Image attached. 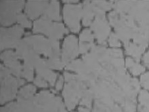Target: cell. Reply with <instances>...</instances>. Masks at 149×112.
Returning a JSON list of instances; mask_svg holds the SVG:
<instances>
[{"label": "cell", "instance_id": "cell-10", "mask_svg": "<svg viewBox=\"0 0 149 112\" xmlns=\"http://www.w3.org/2000/svg\"><path fill=\"white\" fill-rule=\"evenodd\" d=\"M91 28L94 32L98 42L102 45L106 44V39L110 34V27L105 20V16H98L91 24Z\"/></svg>", "mask_w": 149, "mask_h": 112}, {"label": "cell", "instance_id": "cell-6", "mask_svg": "<svg viewBox=\"0 0 149 112\" xmlns=\"http://www.w3.org/2000/svg\"><path fill=\"white\" fill-rule=\"evenodd\" d=\"M23 6L24 1H1V24L9 26L15 22Z\"/></svg>", "mask_w": 149, "mask_h": 112}, {"label": "cell", "instance_id": "cell-3", "mask_svg": "<svg viewBox=\"0 0 149 112\" xmlns=\"http://www.w3.org/2000/svg\"><path fill=\"white\" fill-rule=\"evenodd\" d=\"M26 38L37 54H42L49 58H59V43L56 39H45L41 36H29Z\"/></svg>", "mask_w": 149, "mask_h": 112}, {"label": "cell", "instance_id": "cell-32", "mask_svg": "<svg viewBox=\"0 0 149 112\" xmlns=\"http://www.w3.org/2000/svg\"><path fill=\"white\" fill-rule=\"evenodd\" d=\"M18 86H22V85H23L24 84V81L23 80H22V79L18 78Z\"/></svg>", "mask_w": 149, "mask_h": 112}, {"label": "cell", "instance_id": "cell-20", "mask_svg": "<svg viewBox=\"0 0 149 112\" xmlns=\"http://www.w3.org/2000/svg\"><path fill=\"white\" fill-rule=\"evenodd\" d=\"M33 67L34 65L28 63H24L23 66L22 74L28 81H32L33 79Z\"/></svg>", "mask_w": 149, "mask_h": 112}, {"label": "cell", "instance_id": "cell-19", "mask_svg": "<svg viewBox=\"0 0 149 112\" xmlns=\"http://www.w3.org/2000/svg\"><path fill=\"white\" fill-rule=\"evenodd\" d=\"M45 61H46V64L48 67L52 69H61L65 65L62 59H60L59 58H49V59L45 60Z\"/></svg>", "mask_w": 149, "mask_h": 112}, {"label": "cell", "instance_id": "cell-7", "mask_svg": "<svg viewBox=\"0 0 149 112\" xmlns=\"http://www.w3.org/2000/svg\"><path fill=\"white\" fill-rule=\"evenodd\" d=\"M65 21L72 32L77 33L79 30V21L83 14V8L81 5L68 4L63 10Z\"/></svg>", "mask_w": 149, "mask_h": 112}, {"label": "cell", "instance_id": "cell-28", "mask_svg": "<svg viewBox=\"0 0 149 112\" xmlns=\"http://www.w3.org/2000/svg\"><path fill=\"white\" fill-rule=\"evenodd\" d=\"M35 84L39 87H43V88H45L47 86V82L43 80V78H41V76H37L35 80Z\"/></svg>", "mask_w": 149, "mask_h": 112}, {"label": "cell", "instance_id": "cell-11", "mask_svg": "<svg viewBox=\"0 0 149 112\" xmlns=\"http://www.w3.org/2000/svg\"><path fill=\"white\" fill-rule=\"evenodd\" d=\"M78 55L77 39L73 36H68L63 43L62 61L66 65L69 63Z\"/></svg>", "mask_w": 149, "mask_h": 112}, {"label": "cell", "instance_id": "cell-9", "mask_svg": "<svg viewBox=\"0 0 149 112\" xmlns=\"http://www.w3.org/2000/svg\"><path fill=\"white\" fill-rule=\"evenodd\" d=\"M16 55L18 58L24 59V63L31 64L34 66L39 60V54L34 50L26 37L18 43L16 46Z\"/></svg>", "mask_w": 149, "mask_h": 112}, {"label": "cell", "instance_id": "cell-12", "mask_svg": "<svg viewBox=\"0 0 149 112\" xmlns=\"http://www.w3.org/2000/svg\"><path fill=\"white\" fill-rule=\"evenodd\" d=\"M1 58L6 67L12 74L18 77V78L23 76L22 74L23 68H22L19 61H18V57L15 53L12 51H6L2 54Z\"/></svg>", "mask_w": 149, "mask_h": 112}, {"label": "cell", "instance_id": "cell-16", "mask_svg": "<svg viewBox=\"0 0 149 112\" xmlns=\"http://www.w3.org/2000/svg\"><path fill=\"white\" fill-rule=\"evenodd\" d=\"M83 14H84L83 24L85 26H88L92 24L93 18L96 16L95 6L92 2H90L88 1L84 2V8H83Z\"/></svg>", "mask_w": 149, "mask_h": 112}, {"label": "cell", "instance_id": "cell-30", "mask_svg": "<svg viewBox=\"0 0 149 112\" xmlns=\"http://www.w3.org/2000/svg\"><path fill=\"white\" fill-rule=\"evenodd\" d=\"M143 60H144V62L145 63L146 65L149 67V51L145 55H144Z\"/></svg>", "mask_w": 149, "mask_h": 112}, {"label": "cell", "instance_id": "cell-14", "mask_svg": "<svg viewBox=\"0 0 149 112\" xmlns=\"http://www.w3.org/2000/svg\"><path fill=\"white\" fill-rule=\"evenodd\" d=\"M35 67L36 68V71L37 73L38 74V76H41L45 80H47L52 86L54 85L57 75L49 70L45 60L39 59V61L36 63Z\"/></svg>", "mask_w": 149, "mask_h": 112}, {"label": "cell", "instance_id": "cell-5", "mask_svg": "<svg viewBox=\"0 0 149 112\" xmlns=\"http://www.w3.org/2000/svg\"><path fill=\"white\" fill-rule=\"evenodd\" d=\"M11 72L8 68L1 65V103L13 99L16 96L18 79L11 76Z\"/></svg>", "mask_w": 149, "mask_h": 112}, {"label": "cell", "instance_id": "cell-25", "mask_svg": "<svg viewBox=\"0 0 149 112\" xmlns=\"http://www.w3.org/2000/svg\"><path fill=\"white\" fill-rule=\"evenodd\" d=\"M1 112H20V110L16 103H11L4 107L3 108H1Z\"/></svg>", "mask_w": 149, "mask_h": 112}, {"label": "cell", "instance_id": "cell-17", "mask_svg": "<svg viewBox=\"0 0 149 112\" xmlns=\"http://www.w3.org/2000/svg\"><path fill=\"white\" fill-rule=\"evenodd\" d=\"M125 46L126 53L133 57L136 62L140 61V57H141L142 54L144 52V50H145V47L138 45L135 43L129 42L125 44Z\"/></svg>", "mask_w": 149, "mask_h": 112}, {"label": "cell", "instance_id": "cell-26", "mask_svg": "<svg viewBox=\"0 0 149 112\" xmlns=\"http://www.w3.org/2000/svg\"><path fill=\"white\" fill-rule=\"evenodd\" d=\"M94 43H85L79 42V51L80 53H86L90 49H92L94 47Z\"/></svg>", "mask_w": 149, "mask_h": 112}, {"label": "cell", "instance_id": "cell-8", "mask_svg": "<svg viewBox=\"0 0 149 112\" xmlns=\"http://www.w3.org/2000/svg\"><path fill=\"white\" fill-rule=\"evenodd\" d=\"M22 34L23 29L19 26L1 29V50L17 46Z\"/></svg>", "mask_w": 149, "mask_h": 112}, {"label": "cell", "instance_id": "cell-15", "mask_svg": "<svg viewBox=\"0 0 149 112\" xmlns=\"http://www.w3.org/2000/svg\"><path fill=\"white\" fill-rule=\"evenodd\" d=\"M42 17L49 20H61L58 1H52L48 4Z\"/></svg>", "mask_w": 149, "mask_h": 112}, {"label": "cell", "instance_id": "cell-22", "mask_svg": "<svg viewBox=\"0 0 149 112\" xmlns=\"http://www.w3.org/2000/svg\"><path fill=\"white\" fill-rule=\"evenodd\" d=\"M80 42L85 43H93L94 41V35L92 34V32L89 29L84 31L80 35L79 37Z\"/></svg>", "mask_w": 149, "mask_h": 112}, {"label": "cell", "instance_id": "cell-24", "mask_svg": "<svg viewBox=\"0 0 149 112\" xmlns=\"http://www.w3.org/2000/svg\"><path fill=\"white\" fill-rule=\"evenodd\" d=\"M17 21L19 22V24L24 27H31V22L29 21L28 18L23 14H19V15L17 17Z\"/></svg>", "mask_w": 149, "mask_h": 112}, {"label": "cell", "instance_id": "cell-27", "mask_svg": "<svg viewBox=\"0 0 149 112\" xmlns=\"http://www.w3.org/2000/svg\"><path fill=\"white\" fill-rule=\"evenodd\" d=\"M119 38L118 37L117 35L115 34H111L110 38L109 39V42L110 46L112 47H120L121 43L119 41Z\"/></svg>", "mask_w": 149, "mask_h": 112}, {"label": "cell", "instance_id": "cell-31", "mask_svg": "<svg viewBox=\"0 0 149 112\" xmlns=\"http://www.w3.org/2000/svg\"><path fill=\"white\" fill-rule=\"evenodd\" d=\"M79 112H90V110L87 108H84V107H79Z\"/></svg>", "mask_w": 149, "mask_h": 112}, {"label": "cell", "instance_id": "cell-18", "mask_svg": "<svg viewBox=\"0 0 149 112\" xmlns=\"http://www.w3.org/2000/svg\"><path fill=\"white\" fill-rule=\"evenodd\" d=\"M126 65L129 68L130 71L134 75H139L142 72L144 71V67L143 66L140 65V64L135 63L132 59L128 58L126 60Z\"/></svg>", "mask_w": 149, "mask_h": 112}, {"label": "cell", "instance_id": "cell-1", "mask_svg": "<svg viewBox=\"0 0 149 112\" xmlns=\"http://www.w3.org/2000/svg\"><path fill=\"white\" fill-rule=\"evenodd\" d=\"M109 17L117 33L116 35L125 44L130 42V39H133L134 35L139 30L140 26L128 14L113 11L109 14Z\"/></svg>", "mask_w": 149, "mask_h": 112}, {"label": "cell", "instance_id": "cell-29", "mask_svg": "<svg viewBox=\"0 0 149 112\" xmlns=\"http://www.w3.org/2000/svg\"><path fill=\"white\" fill-rule=\"evenodd\" d=\"M63 77L61 76L59 78L58 81L57 82L56 86V88L57 90H61V89L62 88V87H63Z\"/></svg>", "mask_w": 149, "mask_h": 112}, {"label": "cell", "instance_id": "cell-13", "mask_svg": "<svg viewBox=\"0 0 149 112\" xmlns=\"http://www.w3.org/2000/svg\"><path fill=\"white\" fill-rule=\"evenodd\" d=\"M47 6V1H29L26 5V13L31 19H35L44 13Z\"/></svg>", "mask_w": 149, "mask_h": 112}, {"label": "cell", "instance_id": "cell-4", "mask_svg": "<svg viewBox=\"0 0 149 112\" xmlns=\"http://www.w3.org/2000/svg\"><path fill=\"white\" fill-rule=\"evenodd\" d=\"M33 32L35 33H42L48 36L49 38L56 40L62 38L64 34L68 33L63 24L53 22L43 17L35 22Z\"/></svg>", "mask_w": 149, "mask_h": 112}, {"label": "cell", "instance_id": "cell-2", "mask_svg": "<svg viewBox=\"0 0 149 112\" xmlns=\"http://www.w3.org/2000/svg\"><path fill=\"white\" fill-rule=\"evenodd\" d=\"M33 112H67L60 97L47 91H42L34 98Z\"/></svg>", "mask_w": 149, "mask_h": 112}, {"label": "cell", "instance_id": "cell-23", "mask_svg": "<svg viewBox=\"0 0 149 112\" xmlns=\"http://www.w3.org/2000/svg\"><path fill=\"white\" fill-rule=\"evenodd\" d=\"M95 5L98 6L99 8L104 10H110L112 7H113V1H93Z\"/></svg>", "mask_w": 149, "mask_h": 112}, {"label": "cell", "instance_id": "cell-21", "mask_svg": "<svg viewBox=\"0 0 149 112\" xmlns=\"http://www.w3.org/2000/svg\"><path fill=\"white\" fill-rule=\"evenodd\" d=\"M36 92V87L32 85H28L24 86L20 90L18 96L22 97H32Z\"/></svg>", "mask_w": 149, "mask_h": 112}]
</instances>
